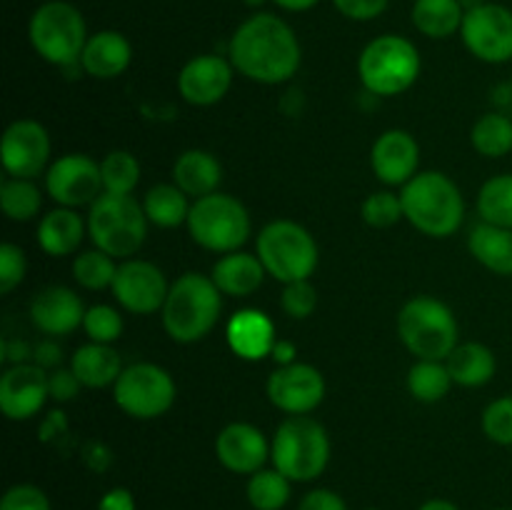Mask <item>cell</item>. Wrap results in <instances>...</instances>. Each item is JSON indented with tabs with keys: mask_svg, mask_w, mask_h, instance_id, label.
Wrapping results in <instances>:
<instances>
[{
	"mask_svg": "<svg viewBox=\"0 0 512 510\" xmlns=\"http://www.w3.org/2000/svg\"><path fill=\"white\" fill-rule=\"evenodd\" d=\"M330 435L313 415H288L270 440V463L293 483H313L330 463Z\"/></svg>",
	"mask_w": 512,
	"mask_h": 510,
	"instance_id": "4",
	"label": "cell"
},
{
	"mask_svg": "<svg viewBox=\"0 0 512 510\" xmlns=\"http://www.w3.org/2000/svg\"><path fill=\"white\" fill-rule=\"evenodd\" d=\"M53 143L43 123L33 118H20L5 128L0 140V163L10 178L35 180L50 168Z\"/></svg>",
	"mask_w": 512,
	"mask_h": 510,
	"instance_id": "14",
	"label": "cell"
},
{
	"mask_svg": "<svg viewBox=\"0 0 512 510\" xmlns=\"http://www.w3.org/2000/svg\"><path fill=\"white\" fill-rule=\"evenodd\" d=\"M225 340L238 358L250 360V363L268 358L278 343L275 323L268 313L258 308H243L230 315L225 325Z\"/></svg>",
	"mask_w": 512,
	"mask_h": 510,
	"instance_id": "22",
	"label": "cell"
},
{
	"mask_svg": "<svg viewBox=\"0 0 512 510\" xmlns=\"http://www.w3.org/2000/svg\"><path fill=\"white\" fill-rule=\"evenodd\" d=\"M493 510H512V508H493Z\"/></svg>",
	"mask_w": 512,
	"mask_h": 510,
	"instance_id": "56",
	"label": "cell"
},
{
	"mask_svg": "<svg viewBox=\"0 0 512 510\" xmlns=\"http://www.w3.org/2000/svg\"><path fill=\"white\" fill-rule=\"evenodd\" d=\"M485 438L495 445H512V395H503L488 403L480 415Z\"/></svg>",
	"mask_w": 512,
	"mask_h": 510,
	"instance_id": "41",
	"label": "cell"
},
{
	"mask_svg": "<svg viewBox=\"0 0 512 510\" xmlns=\"http://www.w3.org/2000/svg\"><path fill=\"white\" fill-rule=\"evenodd\" d=\"M333 5L343 18L355 20V23H368V20L380 18L388 10L390 0H333Z\"/></svg>",
	"mask_w": 512,
	"mask_h": 510,
	"instance_id": "45",
	"label": "cell"
},
{
	"mask_svg": "<svg viewBox=\"0 0 512 510\" xmlns=\"http://www.w3.org/2000/svg\"><path fill=\"white\" fill-rule=\"evenodd\" d=\"M185 225L195 245L218 255L235 253L253 235L248 208L235 195L220 193V190L193 200Z\"/></svg>",
	"mask_w": 512,
	"mask_h": 510,
	"instance_id": "10",
	"label": "cell"
},
{
	"mask_svg": "<svg viewBox=\"0 0 512 510\" xmlns=\"http://www.w3.org/2000/svg\"><path fill=\"white\" fill-rule=\"evenodd\" d=\"M298 510H348L343 495L330 488H313L300 498Z\"/></svg>",
	"mask_w": 512,
	"mask_h": 510,
	"instance_id": "47",
	"label": "cell"
},
{
	"mask_svg": "<svg viewBox=\"0 0 512 510\" xmlns=\"http://www.w3.org/2000/svg\"><path fill=\"white\" fill-rule=\"evenodd\" d=\"M415 30L430 40H445L460 33L465 10L460 0H415L410 10Z\"/></svg>",
	"mask_w": 512,
	"mask_h": 510,
	"instance_id": "30",
	"label": "cell"
},
{
	"mask_svg": "<svg viewBox=\"0 0 512 510\" xmlns=\"http://www.w3.org/2000/svg\"><path fill=\"white\" fill-rule=\"evenodd\" d=\"M178 395L175 378L158 363L125 365L113 385V400L128 418L155 420L168 413Z\"/></svg>",
	"mask_w": 512,
	"mask_h": 510,
	"instance_id": "11",
	"label": "cell"
},
{
	"mask_svg": "<svg viewBox=\"0 0 512 510\" xmlns=\"http://www.w3.org/2000/svg\"><path fill=\"white\" fill-rule=\"evenodd\" d=\"M45 193L60 208H90L103 190L100 163L85 153H65L45 170Z\"/></svg>",
	"mask_w": 512,
	"mask_h": 510,
	"instance_id": "12",
	"label": "cell"
},
{
	"mask_svg": "<svg viewBox=\"0 0 512 510\" xmlns=\"http://www.w3.org/2000/svg\"><path fill=\"white\" fill-rule=\"evenodd\" d=\"M0 205H3L8 220L28 223V220L38 218L40 208H43V190L35 185V180L5 175V180L0 183Z\"/></svg>",
	"mask_w": 512,
	"mask_h": 510,
	"instance_id": "35",
	"label": "cell"
},
{
	"mask_svg": "<svg viewBox=\"0 0 512 510\" xmlns=\"http://www.w3.org/2000/svg\"><path fill=\"white\" fill-rule=\"evenodd\" d=\"M60 363V348L55 343H50V340H45V343H40L38 348H35V365H40V368H58Z\"/></svg>",
	"mask_w": 512,
	"mask_h": 510,
	"instance_id": "49",
	"label": "cell"
},
{
	"mask_svg": "<svg viewBox=\"0 0 512 510\" xmlns=\"http://www.w3.org/2000/svg\"><path fill=\"white\" fill-rule=\"evenodd\" d=\"M88 238L115 260L135 258L148 240V215L135 195L103 193L88 208Z\"/></svg>",
	"mask_w": 512,
	"mask_h": 510,
	"instance_id": "7",
	"label": "cell"
},
{
	"mask_svg": "<svg viewBox=\"0 0 512 510\" xmlns=\"http://www.w3.org/2000/svg\"><path fill=\"white\" fill-rule=\"evenodd\" d=\"M418 510H460L453 500H445V498H430L420 505Z\"/></svg>",
	"mask_w": 512,
	"mask_h": 510,
	"instance_id": "52",
	"label": "cell"
},
{
	"mask_svg": "<svg viewBox=\"0 0 512 510\" xmlns=\"http://www.w3.org/2000/svg\"><path fill=\"white\" fill-rule=\"evenodd\" d=\"M470 145L483 158H505L512 153V120L498 110L480 115L470 130Z\"/></svg>",
	"mask_w": 512,
	"mask_h": 510,
	"instance_id": "32",
	"label": "cell"
},
{
	"mask_svg": "<svg viewBox=\"0 0 512 510\" xmlns=\"http://www.w3.org/2000/svg\"><path fill=\"white\" fill-rule=\"evenodd\" d=\"M98 510H138V505L128 488H113L100 498Z\"/></svg>",
	"mask_w": 512,
	"mask_h": 510,
	"instance_id": "48",
	"label": "cell"
},
{
	"mask_svg": "<svg viewBox=\"0 0 512 510\" xmlns=\"http://www.w3.org/2000/svg\"><path fill=\"white\" fill-rule=\"evenodd\" d=\"M245 5H248V8H253V10H260L263 8L265 3H270V0H243Z\"/></svg>",
	"mask_w": 512,
	"mask_h": 510,
	"instance_id": "54",
	"label": "cell"
},
{
	"mask_svg": "<svg viewBox=\"0 0 512 510\" xmlns=\"http://www.w3.org/2000/svg\"><path fill=\"white\" fill-rule=\"evenodd\" d=\"M453 385L445 360H415L408 370V390L418 403H440Z\"/></svg>",
	"mask_w": 512,
	"mask_h": 510,
	"instance_id": "34",
	"label": "cell"
},
{
	"mask_svg": "<svg viewBox=\"0 0 512 510\" xmlns=\"http://www.w3.org/2000/svg\"><path fill=\"white\" fill-rule=\"evenodd\" d=\"M48 385L50 398L58 400V403H68V400H73L75 395L80 393V388H83L70 368H55L53 373H48Z\"/></svg>",
	"mask_w": 512,
	"mask_h": 510,
	"instance_id": "46",
	"label": "cell"
},
{
	"mask_svg": "<svg viewBox=\"0 0 512 510\" xmlns=\"http://www.w3.org/2000/svg\"><path fill=\"white\" fill-rule=\"evenodd\" d=\"M510 95H512V75H510Z\"/></svg>",
	"mask_w": 512,
	"mask_h": 510,
	"instance_id": "55",
	"label": "cell"
},
{
	"mask_svg": "<svg viewBox=\"0 0 512 510\" xmlns=\"http://www.w3.org/2000/svg\"><path fill=\"white\" fill-rule=\"evenodd\" d=\"M223 313V293L210 275L183 273L170 283L160 318L170 340L180 345H193L208 338Z\"/></svg>",
	"mask_w": 512,
	"mask_h": 510,
	"instance_id": "2",
	"label": "cell"
},
{
	"mask_svg": "<svg viewBox=\"0 0 512 510\" xmlns=\"http://www.w3.org/2000/svg\"><path fill=\"white\" fill-rule=\"evenodd\" d=\"M85 310L88 308L75 290L65 288V285H50V288L40 290L30 303V323L40 333L60 338V335H70L83 328Z\"/></svg>",
	"mask_w": 512,
	"mask_h": 510,
	"instance_id": "21",
	"label": "cell"
},
{
	"mask_svg": "<svg viewBox=\"0 0 512 510\" xmlns=\"http://www.w3.org/2000/svg\"><path fill=\"white\" fill-rule=\"evenodd\" d=\"M398 338L415 360H448L460 343V325L448 303L433 295L405 300L398 313Z\"/></svg>",
	"mask_w": 512,
	"mask_h": 510,
	"instance_id": "5",
	"label": "cell"
},
{
	"mask_svg": "<svg viewBox=\"0 0 512 510\" xmlns=\"http://www.w3.org/2000/svg\"><path fill=\"white\" fill-rule=\"evenodd\" d=\"M423 70V58L413 40L385 33L370 40L358 55V78L368 93L395 98L413 88Z\"/></svg>",
	"mask_w": 512,
	"mask_h": 510,
	"instance_id": "6",
	"label": "cell"
},
{
	"mask_svg": "<svg viewBox=\"0 0 512 510\" xmlns=\"http://www.w3.org/2000/svg\"><path fill=\"white\" fill-rule=\"evenodd\" d=\"M70 370L80 380L83 388H113L115 380L123 373V360L113 345L85 343L70 355Z\"/></svg>",
	"mask_w": 512,
	"mask_h": 510,
	"instance_id": "27",
	"label": "cell"
},
{
	"mask_svg": "<svg viewBox=\"0 0 512 510\" xmlns=\"http://www.w3.org/2000/svg\"><path fill=\"white\" fill-rule=\"evenodd\" d=\"M445 365H448L453 383L460 388H483L495 378V370H498L495 353L478 340L458 343V348L448 355Z\"/></svg>",
	"mask_w": 512,
	"mask_h": 510,
	"instance_id": "28",
	"label": "cell"
},
{
	"mask_svg": "<svg viewBox=\"0 0 512 510\" xmlns=\"http://www.w3.org/2000/svg\"><path fill=\"white\" fill-rule=\"evenodd\" d=\"M215 458L235 475H253L270 460V440L253 423H230L215 438Z\"/></svg>",
	"mask_w": 512,
	"mask_h": 510,
	"instance_id": "20",
	"label": "cell"
},
{
	"mask_svg": "<svg viewBox=\"0 0 512 510\" xmlns=\"http://www.w3.org/2000/svg\"><path fill=\"white\" fill-rule=\"evenodd\" d=\"M0 510H53L43 488L33 483H18L5 490L0 498Z\"/></svg>",
	"mask_w": 512,
	"mask_h": 510,
	"instance_id": "44",
	"label": "cell"
},
{
	"mask_svg": "<svg viewBox=\"0 0 512 510\" xmlns=\"http://www.w3.org/2000/svg\"><path fill=\"white\" fill-rule=\"evenodd\" d=\"M360 215H363V220L370 228H393L395 223H400L405 218L400 193H393V190H375V193H370L363 200Z\"/></svg>",
	"mask_w": 512,
	"mask_h": 510,
	"instance_id": "40",
	"label": "cell"
},
{
	"mask_svg": "<svg viewBox=\"0 0 512 510\" xmlns=\"http://www.w3.org/2000/svg\"><path fill=\"white\" fill-rule=\"evenodd\" d=\"M133 63V45L120 30H98L85 43L80 70L95 80H115Z\"/></svg>",
	"mask_w": 512,
	"mask_h": 510,
	"instance_id": "23",
	"label": "cell"
},
{
	"mask_svg": "<svg viewBox=\"0 0 512 510\" xmlns=\"http://www.w3.org/2000/svg\"><path fill=\"white\" fill-rule=\"evenodd\" d=\"M28 273V258L25 250L15 243L0 245V295H10Z\"/></svg>",
	"mask_w": 512,
	"mask_h": 510,
	"instance_id": "43",
	"label": "cell"
},
{
	"mask_svg": "<svg viewBox=\"0 0 512 510\" xmlns=\"http://www.w3.org/2000/svg\"><path fill=\"white\" fill-rule=\"evenodd\" d=\"M190 208H193V203L175 183L153 185L143 195V210L148 215L150 225H155V228H180V225L188 223Z\"/></svg>",
	"mask_w": 512,
	"mask_h": 510,
	"instance_id": "31",
	"label": "cell"
},
{
	"mask_svg": "<svg viewBox=\"0 0 512 510\" xmlns=\"http://www.w3.org/2000/svg\"><path fill=\"white\" fill-rule=\"evenodd\" d=\"M38 245L50 258H65L78 255L85 235H88V220L73 208H55L45 213L38 223Z\"/></svg>",
	"mask_w": 512,
	"mask_h": 510,
	"instance_id": "24",
	"label": "cell"
},
{
	"mask_svg": "<svg viewBox=\"0 0 512 510\" xmlns=\"http://www.w3.org/2000/svg\"><path fill=\"white\" fill-rule=\"evenodd\" d=\"M265 268L260 263L258 255L245 253V250H235V253H225L215 260L210 278L218 285V290L228 298H250L255 290H260L265 280Z\"/></svg>",
	"mask_w": 512,
	"mask_h": 510,
	"instance_id": "25",
	"label": "cell"
},
{
	"mask_svg": "<svg viewBox=\"0 0 512 510\" xmlns=\"http://www.w3.org/2000/svg\"><path fill=\"white\" fill-rule=\"evenodd\" d=\"M235 68L230 58L203 53L190 58L178 73L180 98L195 108H210L228 95Z\"/></svg>",
	"mask_w": 512,
	"mask_h": 510,
	"instance_id": "17",
	"label": "cell"
},
{
	"mask_svg": "<svg viewBox=\"0 0 512 510\" xmlns=\"http://www.w3.org/2000/svg\"><path fill=\"white\" fill-rule=\"evenodd\" d=\"M280 308L293 320L310 318L315 313V308H318V290H315V285L310 280L285 283L283 295H280Z\"/></svg>",
	"mask_w": 512,
	"mask_h": 510,
	"instance_id": "42",
	"label": "cell"
},
{
	"mask_svg": "<svg viewBox=\"0 0 512 510\" xmlns=\"http://www.w3.org/2000/svg\"><path fill=\"white\" fill-rule=\"evenodd\" d=\"M50 400L45 368L35 363H15L0 375V410L8 420H30Z\"/></svg>",
	"mask_w": 512,
	"mask_h": 510,
	"instance_id": "18",
	"label": "cell"
},
{
	"mask_svg": "<svg viewBox=\"0 0 512 510\" xmlns=\"http://www.w3.org/2000/svg\"><path fill=\"white\" fill-rule=\"evenodd\" d=\"M103 190L115 195H133L140 185V160L130 150H110L100 160Z\"/></svg>",
	"mask_w": 512,
	"mask_h": 510,
	"instance_id": "38",
	"label": "cell"
},
{
	"mask_svg": "<svg viewBox=\"0 0 512 510\" xmlns=\"http://www.w3.org/2000/svg\"><path fill=\"white\" fill-rule=\"evenodd\" d=\"M483 3H488V0H460V5H463V10L468 13V10H475L480 8Z\"/></svg>",
	"mask_w": 512,
	"mask_h": 510,
	"instance_id": "53",
	"label": "cell"
},
{
	"mask_svg": "<svg viewBox=\"0 0 512 510\" xmlns=\"http://www.w3.org/2000/svg\"><path fill=\"white\" fill-rule=\"evenodd\" d=\"M325 390L328 385L323 373L315 365L300 360L278 365L265 383L268 400L285 415H310L325 400Z\"/></svg>",
	"mask_w": 512,
	"mask_h": 510,
	"instance_id": "16",
	"label": "cell"
},
{
	"mask_svg": "<svg viewBox=\"0 0 512 510\" xmlns=\"http://www.w3.org/2000/svg\"><path fill=\"white\" fill-rule=\"evenodd\" d=\"M270 3L278 5L280 10H288V13H308L320 0H270Z\"/></svg>",
	"mask_w": 512,
	"mask_h": 510,
	"instance_id": "51",
	"label": "cell"
},
{
	"mask_svg": "<svg viewBox=\"0 0 512 510\" xmlns=\"http://www.w3.org/2000/svg\"><path fill=\"white\" fill-rule=\"evenodd\" d=\"M245 495L253 510H283L293 495V480L285 478L278 468H263L248 475Z\"/></svg>",
	"mask_w": 512,
	"mask_h": 510,
	"instance_id": "33",
	"label": "cell"
},
{
	"mask_svg": "<svg viewBox=\"0 0 512 510\" xmlns=\"http://www.w3.org/2000/svg\"><path fill=\"white\" fill-rule=\"evenodd\" d=\"M468 250L485 270L495 275H512V230L480 220L468 235Z\"/></svg>",
	"mask_w": 512,
	"mask_h": 510,
	"instance_id": "29",
	"label": "cell"
},
{
	"mask_svg": "<svg viewBox=\"0 0 512 510\" xmlns=\"http://www.w3.org/2000/svg\"><path fill=\"white\" fill-rule=\"evenodd\" d=\"M468 53L480 63L503 65L512 60V10L500 3H483L468 10L460 28Z\"/></svg>",
	"mask_w": 512,
	"mask_h": 510,
	"instance_id": "13",
	"label": "cell"
},
{
	"mask_svg": "<svg viewBox=\"0 0 512 510\" xmlns=\"http://www.w3.org/2000/svg\"><path fill=\"white\" fill-rule=\"evenodd\" d=\"M295 355H298V350H295V345L290 343V340H278L273 353H270V358H273L278 365H290L295 363Z\"/></svg>",
	"mask_w": 512,
	"mask_h": 510,
	"instance_id": "50",
	"label": "cell"
},
{
	"mask_svg": "<svg viewBox=\"0 0 512 510\" xmlns=\"http://www.w3.org/2000/svg\"><path fill=\"white\" fill-rule=\"evenodd\" d=\"M110 293L125 313L153 315L163 310L165 298L170 293V283L163 270L150 260L128 258L118 263V273H115Z\"/></svg>",
	"mask_w": 512,
	"mask_h": 510,
	"instance_id": "15",
	"label": "cell"
},
{
	"mask_svg": "<svg viewBox=\"0 0 512 510\" xmlns=\"http://www.w3.org/2000/svg\"><path fill=\"white\" fill-rule=\"evenodd\" d=\"M368 510H378V508H368Z\"/></svg>",
	"mask_w": 512,
	"mask_h": 510,
	"instance_id": "57",
	"label": "cell"
},
{
	"mask_svg": "<svg viewBox=\"0 0 512 510\" xmlns=\"http://www.w3.org/2000/svg\"><path fill=\"white\" fill-rule=\"evenodd\" d=\"M405 220L428 238H450L465 220V198L450 175L440 170H420L400 188Z\"/></svg>",
	"mask_w": 512,
	"mask_h": 510,
	"instance_id": "3",
	"label": "cell"
},
{
	"mask_svg": "<svg viewBox=\"0 0 512 510\" xmlns=\"http://www.w3.org/2000/svg\"><path fill=\"white\" fill-rule=\"evenodd\" d=\"M88 38L83 13L68 0H45L30 15V45L55 68H80V55Z\"/></svg>",
	"mask_w": 512,
	"mask_h": 510,
	"instance_id": "8",
	"label": "cell"
},
{
	"mask_svg": "<svg viewBox=\"0 0 512 510\" xmlns=\"http://www.w3.org/2000/svg\"><path fill=\"white\" fill-rule=\"evenodd\" d=\"M123 315L115 305H90L85 310V320H83V330L88 335L90 343H103V345H113L115 340L123 335Z\"/></svg>",
	"mask_w": 512,
	"mask_h": 510,
	"instance_id": "39",
	"label": "cell"
},
{
	"mask_svg": "<svg viewBox=\"0 0 512 510\" xmlns=\"http://www.w3.org/2000/svg\"><path fill=\"white\" fill-rule=\"evenodd\" d=\"M370 168L388 188H403L420 173V145L413 133L390 128L375 138L370 148Z\"/></svg>",
	"mask_w": 512,
	"mask_h": 510,
	"instance_id": "19",
	"label": "cell"
},
{
	"mask_svg": "<svg viewBox=\"0 0 512 510\" xmlns=\"http://www.w3.org/2000/svg\"><path fill=\"white\" fill-rule=\"evenodd\" d=\"M118 260L103 250H83L73 258V278L85 290H110L113 288Z\"/></svg>",
	"mask_w": 512,
	"mask_h": 510,
	"instance_id": "37",
	"label": "cell"
},
{
	"mask_svg": "<svg viewBox=\"0 0 512 510\" xmlns=\"http://www.w3.org/2000/svg\"><path fill=\"white\" fill-rule=\"evenodd\" d=\"M255 255L265 273L278 283L310 280L320 263V248L315 235L295 220H273L260 230L255 240Z\"/></svg>",
	"mask_w": 512,
	"mask_h": 510,
	"instance_id": "9",
	"label": "cell"
},
{
	"mask_svg": "<svg viewBox=\"0 0 512 510\" xmlns=\"http://www.w3.org/2000/svg\"><path fill=\"white\" fill-rule=\"evenodd\" d=\"M478 215L483 223L512 230V173L493 175L480 185Z\"/></svg>",
	"mask_w": 512,
	"mask_h": 510,
	"instance_id": "36",
	"label": "cell"
},
{
	"mask_svg": "<svg viewBox=\"0 0 512 510\" xmlns=\"http://www.w3.org/2000/svg\"><path fill=\"white\" fill-rule=\"evenodd\" d=\"M173 183L188 198H205V195L218 193L220 190V183H223V165L208 150H183L173 163Z\"/></svg>",
	"mask_w": 512,
	"mask_h": 510,
	"instance_id": "26",
	"label": "cell"
},
{
	"mask_svg": "<svg viewBox=\"0 0 512 510\" xmlns=\"http://www.w3.org/2000/svg\"><path fill=\"white\" fill-rule=\"evenodd\" d=\"M235 73L260 85H283L298 75L303 45L280 15L253 13L235 28L228 43Z\"/></svg>",
	"mask_w": 512,
	"mask_h": 510,
	"instance_id": "1",
	"label": "cell"
}]
</instances>
